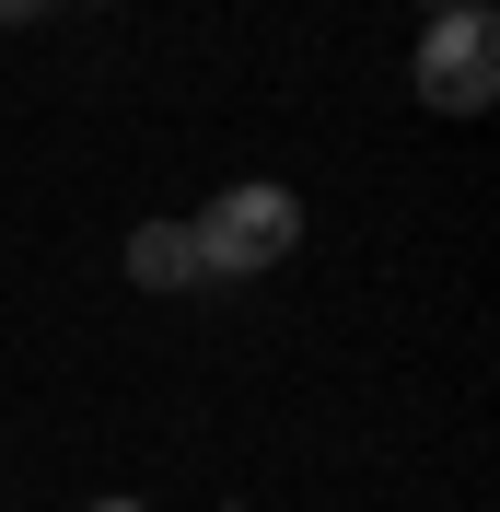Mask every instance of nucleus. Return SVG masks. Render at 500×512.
<instances>
[{
  "mask_svg": "<svg viewBox=\"0 0 500 512\" xmlns=\"http://www.w3.org/2000/svg\"><path fill=\"white\" fill-rule=\"evenodd\" d=\"M187 245H198V280H256V268H280L303 245V198L291 187H221L187 222Z\"/></svg>",
  "mask_w": 500,
  "mask_h": 512,
  "instance_id": "nucleus-1",
  "label": "nucleus"
},
{
  "mask_svg": "<svg viewBox=\"0 0 500 512\" xmlns=\"http://www.w3.org/2000/svg\"><path fill=\"white\" fill-rule=\"evenodd\" d=\"M419 105L431 117H489L500 105V24L489 12H419Z\"/></svg>",
  "mask_w": 500,
  "mask_h": 512,
  "instance_id": "nucleus-2",
  "label": "nucleus"
},
{
  "mask_svg": "<svg viewBox=\"0 0 500 512\" xmlns=\"http://www.w3.org/2000/svg\"><path fill=\"white\" fill-rule=\"evenodd\" d=\"M128 280H140V291H198L187 222H140V233H128Z\"/></svg>",
  "mask_w": 500,
  "mask_h": 512,
  "instance_id": "nucleus-3",
  "label": "nucleus"
},
{
  "mask_svg": "<svg viewBox=\"0 0 500 512\" xmlns=\"http://www.w3.org/2000/svg\"><path fill=\"white\" fill-rule=\"evenodd\" d=\"M35 12H47V0H0V24H35Z\"/></svg>",
  "mask_w": 500,
  "mask_h": 512,
  "instance_id": "nucleus-4",
  "label": "nucleus"
},
{
  "mask_svg": "<svg viewBox=\"0 0 500 512\" xmlns=\"http://www.w3.org/2000/svg\"><path fill=\"white\" fill-rule=\"evenodd\" d=\"M419 12H489V0H419Z\"/></svg>",
  "mask_w": 500,
  "mask_h": 512,
  "instance_id": "nucleus-5",
  "label": "nucleus"
},
{
  "mask_svg": "<svg viewBox=\"0 0 500 512\" xmlns=\"http://www.w3.org/2000/svg\"><path fill=\"white\" fill-rule=\"evenodd\" d=\"M82 512H152V501H82Z\"/></svg>",
  "mask_w": 500,
  "mask_h": 512,
  "instance_id": "nucleus-6",
  "label": "nucleus"
}]
</instances>
